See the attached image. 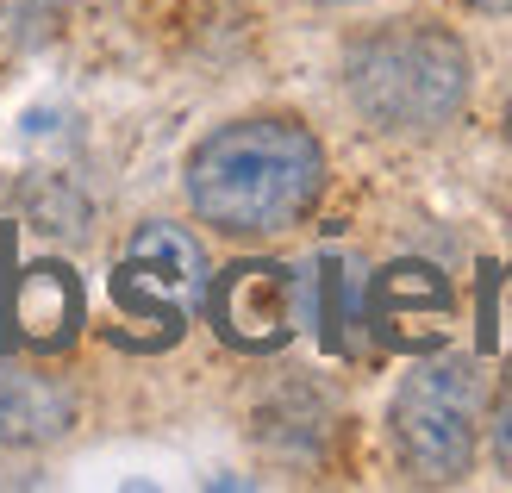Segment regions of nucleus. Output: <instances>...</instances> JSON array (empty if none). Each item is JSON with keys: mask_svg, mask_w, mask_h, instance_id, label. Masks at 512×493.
Returning <instances> with one entry per match:
<instances>
[{"mask_svg": "<svg viewBox=\"0 0 512 493\" xmlns=\"http://www.w3.org/2000/svg\"><path fill=\"white\" fill-rule=\"evenodd\" d=\"M82 325V281L63 263H38L19 281V331L32 350H63Z\"/></svg>", "mask_w": 512, "mask_h": 493, "instance_id": "nucleus-7", "label": "nucleus"}, {"mask_svg": "<svg viewBox=\"0 0 512 493\" xmlns=\"http://www.w3.org/2000/svg\"><path fill=\"white\" fill-rule=\"evenodd\" d=\"M369 319L394 350H438L450 319V281L431 263H394L369 288Z\"/></svg>", "mask_w": 512, "mask_h": 493, "instance_id": "nucleus-6", "label": "nucleus"}, {"mask_svg": "<svg viewBox=\"0 0 512 493\" xmlns=\"http://www.w3.org/2000/svg\"><path fill=\"white\" fill-rule=\"evenodd\" d=\"M494 450H500L506 475H512V394H506V400H500V412H494Z\"/></svg>", "mask_w": 512, "mask_h": 493, "instance_id": "nucleus-10", "label": "nucleus"}, {"mask_svg": "<svg viewBox=\"0 0 512 493\" xmlns=\"http://www.w3.org/2000/svg\"><path fill=\"white\" fill-rule=\"evenodd\" d=\"M325 344L331 350L350 344V269L344 263L325 269Z\"/></svg>", "mask_w": 512, "mask_h": 493, "instance_id": "nucleus-9", "label": "nucleus"}, {"mask_svg": "<svg viewBox=\"0 0 512 493\" xmlns=\"http://www.w3.org/2000/svg\"><path fill=\"white\" fill-rule=\"evenodd\" d=\"M469 7H481V13H512V0H469Z\"/></svg>", "mask_w": 512, "mask_h": 493, "instance_id": "nucleus-11", "label": "nucleus"}, {"mask_svg": "<svg viewBox=\"0 0 512 493\" xmlns=\"http://www.w3.org/2000/svg\"><path fill=\"white\" fill-rule=\"evenodd\" d=\"M325 188V150L300 119H238L194 144L188 157V200L194 213L238 231L269 238L313 213Z\"/></svg>", "mask_w": 512, "mask_h": 493, "instance_id": "nucleus-1", "label": "nucleus"}, {"mask_svg": "<svg viewBox=\"0 0 512 493\" xmlns=\"http://www.w3.org/2000/svg\"><path fill=\"white\" fill-rule=\"evenodd\" d=\"M344 82L356 113L381 132H438L463 113L469 57L438 25H388L350 50Z\"/></svg>", "mask_w": 512, "mask_h": 493, "instance_id": "nucleus-2", "label": "nucleus"}, {"mask_svg": "<svg viewBox=\"0 0 512 493\" xmlns=\"http://www.w3.org/2000/svg\"><path fill=\"white\" fill-rule=\"evenodd\" d=\"M475 419H481V375L475 362L444 356L400 381L394 394V450L419 481H463L475 462Z\"/></svg>", "mask_w": 512, "mask_h": 493, "instance_id": "nucleus-3", "label": "nucleus"}, {"mask_svg": "<svg viewBox=\"0 0 512 493\" xmlns=\"http://www.w3.org/2000/svg\"><path fill=\"white\" fill-rule=\"evenodd\" d=\"M313 7H356V0H313Z\"/></svg>", "mask_w": 512, "mask_h": 493, "instance_id": "nucleus-12", "label": "nucleus"}, {"mask_svg": "<svg viewBox=\"0 0 512 493\" xmlns=\"http://www.w3.org/2000/svg\"><path fill=\"white\" fill-rule=\"evenodd\" d=\"M207 306H213V325L232 350H250V356H269L294 337L300 325V281L294 269L281 263H232L213 288H207Z\"/></svg>", "mask_w": 512, "mask_h": 493, "instance_id": "nucleus-5", "label": "nucleus"}, {"mask_svg": "<svg viewBox=\"0 0 512 493\" xmlns=\"http://www.w3.org/2000/svg\"><path fill=\"white\" fill-rule=\"evenodd\" d=\"M63 425H69V400L44 375L0 369V437H13V444H44V437H57Z\"/></svg>", "mask_w": 512, "mask_h": 493, "instance_id": "nucleus-8", "label": "nucleus"}, {"mask_svg": "<svg viewBox=\"0 0 512 493\" xmlns=\"http://www.w3.org/2000/svg\"><path fill=\"white\" fill-rule=\"evenodd\" d=\"M113 294H119L125 313L157 319L163 337H175L182 331V313L207 294V250L182 225H144L119 256Z\"/></svg>", "mask_w": 512, "mask_h": 493, "instance_id": "nucleus-4", "label": "nucleus"}]
</instances>
